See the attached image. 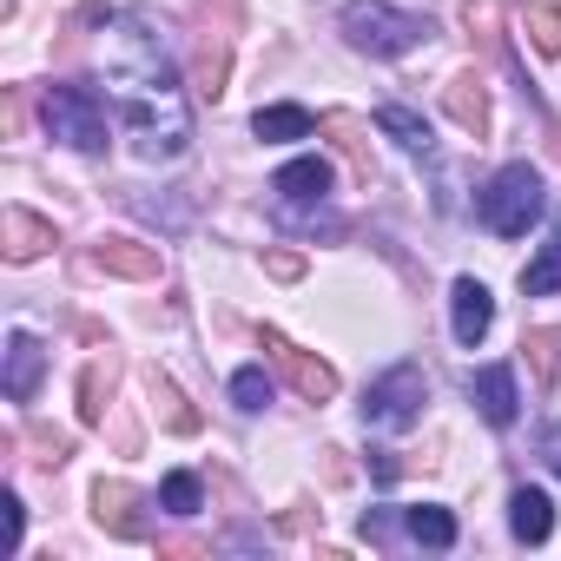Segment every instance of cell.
Here are the masks:
<instances>
[{"label": "cell", "instance_id": "2e32d148", "mask_svg": "<svg viewBox=\"0 0 561 561\" xmlns=\"http://www.w3.org/2000/svg\"><path fill=\"white\" fill-rule=\"evenodd\" d=\"M100 271H126V277H152V271H159V257H152V251H133L126 238H113V244H100Z\"/></svg>", "mask_w": 561, "mask_h": 561}, {"label": "cell", "instance_id": "d6986e66", "mask_svg": "<svg viewBox=\"0 0 561 561\" xmlns=\"http://www.w3.org/2000/svg\"><path fill=\"white\" fill-rule=\"evenodd\" d=\"M231 397H238V410H264V403H271V377H264L257 364H244V370L231 377Z\"/></svg>", "mask_w": 561, "mask_h": 561}, {"label": "cell", "instance_id": "6da1fadb", "mask_svg": "<svg viewBox=\"0 0 561 561\" xmlns=\"http://www.w3.org/2000/svg\"><path fill=\"white\" fill-rule=\"evenodd\" d=\"M119 113L133 126L139 159H152V165H172L192 146V106L179 87H133V93H119Z\"/></svg>", "mask_w": 561, "mask_h": 561}, {"label": "cell", "instance_id": "ffe728a7", "mask_svg": "<svg viewBox=\"0 0 561 561\" xmlns=\"http://www.w3.org/2000/svg\"><path fill=\"white\" fill-rule=\"evenodd\" d=\"M522 27H535V47H541V54H561V14H554V8L522 14Z\"/></svg>", "mask_w": 561, "mask_h": 561}, {"label": "cell", "instance_id": "3957f363", "mask_svg": "<svg viewBox=\"0 0 561 561\" xmlns=\"http://www.w3.org/2000/svg\"><path fill=\"white\" fill-rule=\"evenodd\" d=\"M541 205H548V192H541V172L535 165H502L489 179V192L476 198V211H482V225L495 238H522L541 218Z\"/></svg>", "mask_w": 561, "mask_h": 561}, {"label": "cell", "instance_id": "9c48e42d", "mask_svg": "<svg viewBox=\"0 0 561 561\" xmlns=\"http://www.w3.org/2000/svg\"><path fill=\"white\" fill-rule=\"evenodd\" d=\"M508 528H515V541H548L554 535V502L541 495V489H515L508 495Z\"/></svg>", "mask_w": 561, "mask_h": 561}, {"label": "cell", "instance_id": "603a6c76", "mask_svg": "<svg viewBox=\"0 0 561 561\" xmlns=\"http://www.w3.org/2000/svg\"><path fill=\"white\" fill-rule=\"evenodd\" d=\"M548 351H554V337H548V331H535V370H541V377H548Z\"/></svg>", "mask_w": 561, "mask_h": 561}, {"label": "cell", "instance_id": "44dd1931", "mask_svg": "<svg viewBox=\"0 0 561 561\" xmlns=\"http://www.w3.org/2000/svg\"><path fill=\"white\" fill-rule=\"evenodd\" d=\"M21 522H27V515H21V502H14V495H0V528H8L0 541H8V554L21 548Z\"/></svg>", "mask_w": 561, "mask_h": 561}, {"label": "cell", "instance_id": "5bb4252c", "mask_svg": "<svg viewBox=\"0 0 561 561\" xmlns=\"http://www.w3.org/2000/svg\"><path fill=\"white\" fill-rule=\"evenodd\" d=\"M159 508H165V515H198V508H205V482H198L192 469H172V476L159 482Z\"/></svg>", "mask_w": 561, "mask_h": 561}, {"label": "cell", "instance_id": "7c38bea8", "mask_svg": "<svg viewBox=\"0 0 561 561\" xmlns=\"http://www.w3.org/2000/svg\"><path fill=\"white\" fill-rule=\"evenodd\" d=\"M41 364H47V357H41V344H34L27 331H21V337H8V397H14V403H27V397H34Z\"/></svg>", "mask_w": 561, "mask_h": 561}, {"label": "cell", "instance_id": "7a4b0ae2", "mask_svg": "<svg viewBox=\"0 0 561 561\" xmlns=\"http://www.w3.org/2000/svg\"><path fill=\"white\" fill-rule=\"evenodd\" d=\"M423 21L416 14H403V8H390V0H351L344 8V41L357 47V54H370V60H397V54H410V47H423Z\"/></svg>", "mask_w": 561, "mask_h": 561}, {"label": "cell", "instance_id": "277c9868", "mask_svg": "<svg viewBox=\"0 0 561 561\" xmlns=\"http://www.w3.org/2000/svg\"><path fill=\"white\" fill-rule=\"evenodd\" d=\"M47 133L73 152H106V106L93 87H47Z\"/></svg>", "mask_w": 561, "mask_h": 561}, {"label": "cell", "instance_id": "ac0fdd59", "mask_svg": "<svg viewBox=\"0 0 561 561\" xmlns=\"http://www.w3.org/2000/svg\"><path fill=\"white\" fill-rule=\"evenodd\" d=\"M285 364H291V377H298L305 397H331V390H337V377H331L324 364H311V357H298V351H285Z\"/></svg>", "mask_w": 561, "mask_h": 561}, {"label": "cell", "instance_id": "52a82bcc", "mask_svg": "<svg viewBox=\"0 0 561 561\" xmlns=\"http://www.w3.org/2000/svg\"><path fill=\"white\" fill-rule=\"evenodd\" d=\"M469 397H476V410H482L495 430H508L515 410H522V397H515V370H508V364H482V370L469 377Z\"/></svg>", "mask_w": 561, "mask_h": 561}, {"label": "cell", "instance_id": "4fadbf2b", "mask_svg": "<svg viewBox=\"0 0 561 561\" xmlns=\"http://www.w3.org/2000/svg\"><path fill=\"white\" fill-rule=\"evenodd\" d=\"M403 528H410V541H423V548H449V541H456V515H449V508H436V502L410 508V515H403Z\"/></svg>", "mask_w": 561, "mask_h": 561}, {"label": "cell", "instance_id": "9a60e30c", "mask_svg": "<svg viewBox=\"0 0 561 561\" xmlns=\"http://www.w3.org/2000/svg\"><path fill=\"white\" fill-rule=\"evenodd\" d=\"M377 126H383L403 152H430V126H423L410 106H383V113H377Z\"/></svg>", "mask_w": 561, "mask_h": 561}, {"label": "cell", "instance_id": "ba28073f", "mask_svg": "<svg viewBox=\"0 0 561 561\" xmlns=\"http://www.w3.org/2000/svg\"><path fill=\"white\" fill-rule=\"evenodd\" d=\"M271 192L285 198V205H324L331 198V159H318V152L311 159H291L285 172L271 179Z\"/></svg>", "mask_w": 561, "mask_h": 561}, {"label": "cell", "instance_id": "e0dca14e", "mask_svg": "<svg viewBox=\"0 0 561 561\" xmlns=\"http://www.w3.org/2000/svg\"><path fill=\"white\" fill-rule=\"evenodd\" d=\"M8 238H14V244H8L14 257H34V251H47V244H54V231H47L41 218H27V211H8Z\"/></svg>", "mask_w": 561, "mask_h": 561}, {"label": "cell", "instance_id": "7402d4cb", "mask_svg": "<svg viewBox=\"0 0 561 561\" xmlns=\"http://www.w3.org/2000/svg\"><path fill=\"white\" fill-rule=\"evenodd\" d=\"M541 462H548V469H554V476H561V423H554V430H548V436H541Z\"/></svg>", "mask_w": 561, "mask_h": 561}, {"label": "cell", "instance_id": "8992f818", "mask_svg": "<svg viewBox=\"0 0 561 561\" xmlns=\"http://www.w3.org/2000/svg\"><path fill=\"white\" fill-rule=\"evenodd\" d=\"M489 324H495V298H489V285L482 277H456V291H449V331H456V344H482L489 337Z\"/></svg>", "mask_w": 561, "mask_h": 561}, {"label": "cell", "instance_id": "5b68a950", "mask_svg": "<svg viewBox=\"0 0 561 561\" xmlns=\"http://www.w3.org/2000/svg\"><path fill=\"white\" fill-rule=\"evenodd\" d=\"M423 403H430V377H423L416 364H397L390 377L370 383V397H364V423H370V430H410V423L423 416Z\"/></svg>", "mask_w": 561, "mask_h": 561}, {"label": "cell", "instance_id": "30bf717a", "mask_svg": "<svg viewBox=\"0 0 561 561\" xmlns=\"http://www.w3.org/2000/svg\"><path fill=\"white\" fill-rule=\"evenodd\" d=\"M251 133H257L264 146H285V139H311V133H318V119H311L305 106H257Z\"/></svg>", "mask_w": 561, "mask_h": 561}, {"label": "cell", "instance_id": "8fae6325", "mask_svg": "<svg viewBox=\"0 0 561 561\" xmlns=\"http://www.w3.org/2000/svg\"><path fill=\"white\" fill-rule=\"evenodd\" d=\"M522 291H528V298H554V291H561V218H554L548 244L522 264Z\"/></svg>", "mask_w": 561, "mask_h": 561}]
</instances>
